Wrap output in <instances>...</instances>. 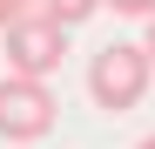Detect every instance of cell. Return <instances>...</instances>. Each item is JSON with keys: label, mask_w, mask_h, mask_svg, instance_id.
Returning a JSON list of instances; mask_svg holds the SVG:
<instances>
[{"label": "cell", "mask_w": 155, "mask_h": 149, "mask_svg": "<svg viewBox=\"0 0 155 149\" xmlns=\"http://www.w3.org/2000/svg\"><path fill=\"white\" fill-rule=\"evenodd\" d=\"M148 81H155V54L142 41H108V47H94V61H88V95H94L101 115L142 109Z\"/></svg>", "instance_id": "6da1fadb"}, {"label": "cell", "mask_w": 155, "mask_h": 149, "mask_svg": "<svg viewBox=\"0 0 155 149\" xmlns=\"http://www.w3.org/2000/svg\"><path fill=\"white\" fill-rule=\"evenodd\" d=\"M68 54V27L54 14L27 7L14 20V27H0V61H7V74H34V81H54V68Z\"/></svg>", "instance_id": "7a4b0ae2"}, {"label": "cell", "mask_w": 155, "mask_h": 149, "mask_svg": "<svg viewBox=\"0 0 155 149\" xmlns=\"http://www.w3.org/2000/svg\"><path fill=\"white\" fill-rule=\"evenodd\" d=\"M61 115L54 81H34V74H0V142H41Z\"/></svg>", "instance_id": "3957f363"}, {"label": "cell", "mask_w": 155, "mask_h": 149, "mask_svg": "<svg viewBox=\"0 0 155 149\" xmlns=\"http://www.w3.org/2000/svg\"><path fill=\"white\" fill-rule=\"evenodd\" d=\"M34 7H41V14H54L61 27H81V20L101 7V0H34Z\"/></svg>", "instance_id": "277c9868"}, {"label": "cell", "mask_w": 155, "mask_h": 149, "mask_svg": "<svg viewBox=\"0 0 155 149\" xmlns=\"http://www.w3.org/2000/svg\"><path fill=\"white\" fill-rule=\"evenodd\" d=\"M101 7H115V14H128V20H155V0H101Z\"/></svg>", "instance_id": "5b68a950"}, {"label": "cell", "mask_w": 155, "mask_h": 149, "mask_svg": "<svg viewBox=\"0 0 155 149\" xmlns=\"http://www.w3.org/2000/svg\"><path fill=\"white\" fill-rule=\"evenodd\" d=\"M27 7H34V0H0V27H14V20L27 14Z\"/></svg>", "instance_id": "8992f818"}, {"label": "cell", "mask_w": 155, "mask_h": 149, "mask_svg": "<svg viewBox=\"0 0 155 149\" xmlns=\"http://www.w3.org/2000/svg\"><path fill=\"white\" fill-rule=\"evenodd\" d=\"M142 47H148V54H155V20H148V34H142Z\"/></svg>", "instance_id": "52a82bcc"}, {"label": "cell", "mask_w": 155, "mask_h": 149, "mask_svg": "<svg viewBox=\"0 0 155 149\" xmlns=\"http://www.w3.org/2000/svg\"><path fill=\"white\" fill-rule=\"evenodd\" d=\"M135 149H155V136H142V142H135Z\"/></svg>", "instance_id": "ba28073f"}]
</instances>
